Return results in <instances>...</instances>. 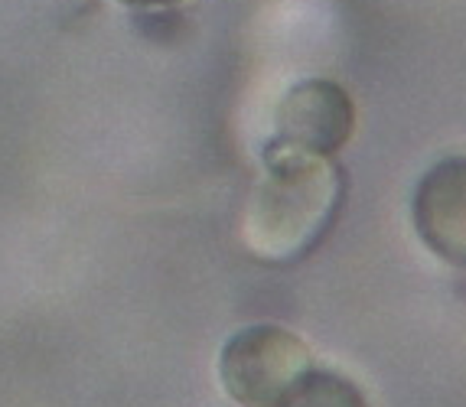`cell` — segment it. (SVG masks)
<instances>
[{"instance_id": "6da1fadb", "label": "cell", "mask_w": 466, "mask_h": 407, "mask_svg": "<svg viewBox=\"0 0 466 407\" xmlns=\"http://www.w3.org/2000/svg\"><path fill=\"white\" fill-rule=\"evenodd\" d=\"M342 170L333 157L271 147L241 209L238 238L251 258L294 264L329 235L342 209Z\"/></svg>"}, {"instance_id": "7a4b0ae2", "label": "cell", "mask_w": 466, "mask_h": 407, "mask_svg": "<svg viewBox=\"0 0 466 407\" xmlns=\"http://www.w3.org/2000/svg\"><path fill=\"white\" fill-rule=\"evenodd\" d=\"M313 368L310 345L280 323H248L218 349V384L238 407H274Z\"/></svg>"}, {"instance_id": "3957f363", "label": "cell", "mask_w": 466, "mask_h": 407, "mask_svg": "<svg viewBox=\"0 0 466 407\" xmlns=\"http://www.w3.org/2000/svg\"><path fill=\"white\" fill-rule=\"evenodd\" d=\"M356 102L333 79H300L280 94L271 114V147L336 157L356 134Z\"/></svg>"}, {"instance_id": "277c9868", "label": "cell", "mask_w": 466, "mask_h": 407, "mask_svg": "<svg viewBox=\"0 0 466 407\" xmlns=\"http://www.w3.org/2000/svg\"><path fill=\"white\" fill-rule=\"evenodd\" d=\"M411 225L437 261L466 271V154L424 170L411 196Z\"/></svg>"}, {"instance_id": "5b68a950", "label": "cell", "mask_w": 466, "mask_h": 407, "mask_svg": "<svg viewBox=\"0 0 466 407\" xmlns=\"http://www.w3.org/2000/svg\"><path fill=\"white\" fill-rule=\"evenodd\" d=\"M274 407H372L352 378L313 365Z\"/></svg>"}, {"instance_id": "8992f818", "label": "cell", "mask_w": 466, "mask_h": 407, "mask_svg": "<svg viewBox=\"0 0 466 407\" xmlns=\"http://www.w3.org/2000/svg\"><path fill=\"white\" fill-rule=\"evenodd\" d=\"M125 7H173V4H183V0H117Z\"/></svg>"}]
</instances>
